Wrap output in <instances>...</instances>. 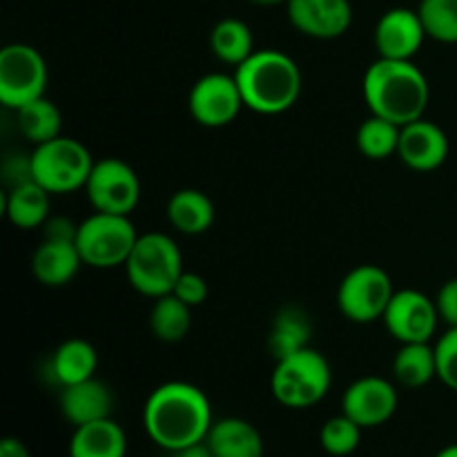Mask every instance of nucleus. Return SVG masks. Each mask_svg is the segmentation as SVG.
<instances>
[{
  "instance_id": "nucleus-10",
  "label": "nucleus",
  "mask_w": 457,
  "mask_h": 457,
  "mask_svg": "<svg viewBox=\"0 0 457 457\" xmlns=\"http://www.w3.org/2000/svg\"><path fill=\"white\" fill-rule=\"evenodd\" d=\"M85 192L96 212L129 214L141 199V181L125 161L103 159L94 163Z\"/></svg>"
},
{
  "instance_id": "nucleus-3",
  "label": "nucleus",
  "mask_w": 457,
  "mask_h": 457,
  "mask_svg": "<svg viewBox=\"0 0 457 457\" xmlns=\"http://www.w3.org/2000/svg\"><path fill=\"white\" fill-rule=\"evenodd\" d=\"M235 79L245 107L259 114H281L302 94V71L297 62L277 49H257L248 61L235 67Z\"/></svg>"
},
{
  "instance_id": "nucleus-36",
  "label": "nucleus",
  "mask_w": 457,
  "mask_h": 457,
  "mask_svg": "<svg viewBox=\"0 0 457 457\" xmlns=\"http://www.w3.org/2000/svg\"><path fill=\"white\" fill-rule=\"evenodd\" d=\"M0 457H31L27 446L16 437H4L0 442Z\"/></svg>"
},
{
  "instance_id": "nucleus-16",
  "label": "nucleus",
  "mask_w": 457,
  "mask_h": 457,
  "mask_svg": "<svg viewBox=\"0 0 457 457\" xmlns=\"http://www.w3.org/2000/svg\"><path fill=\"white\" fill-rule=\"evenodd\" d=\"M397 154L411 170L431 172L440 168L449 156V137L433 120H413L402 128Z\"/></svg>"
},
{
  "instance_id": "nucleus-20",
  "label": "nucleus",
  "mask_w": 457,
  "mask_h": 457,
  "mask_svg": "<svg viewBox=\"0 0 457 457\" xmlns=\"http://www.w3.org/2000/svg\"><path fill=\"white\" fill-rule=\"evenodd\" d=\"M128 437L112 418L76 427L70 440V457H125Z\"/></svg>"
},
{
  "instance_id": "nucleus-32",
  "label": "nucleus",
  "mask_w": 457,
  "mask_h": 457,
  "mask_svg": "<svg viewBox=\"0 0 457 457\" xmlns=\"http://www.w3.org/2000/svg\"><path fill=\"white\" fill-rule=\"evenodd\" d=\"M437 378L457 393V326H451L436 344Z\"/></svg>"
},
{
  "instance_id": "nucleus-9",
  "label": "nucleus",
  "mask_w": 457,
  "mask_h": 457,
  "mask_svg": "<svg viewBox=\"0 0 457 457\" xmlns=\"http://www.w3.org/2000/svg\"><path fill=\"white\" fill-rule=\"evenodd\" d=\"M395 295L393 281L386 270L379 266L366 263L357 266L344 277L337 290V306L355 324H370L382 320L388 302Z\"/></svg>"
},
{
  "instance_id": "nucleus-23",
  "label": "nucleus",
  "mask_w": 457,
  "mask_h": 457,
  "mask_svg": "<svg viewBox=\"0 0 457 457\" xmlns=\"http://www.w3.org/2000/svg\"><path fill=\"white\" fill-rule=\"evenodd\" d=\"M168 219L183 235H201L214 221V204L205 192L186 187L174 192L168 204Z\"/></svg>"
},
{
  "instance_id": "nucleus-15",
  "label": "nucleus",
  "mask_w": 457,
  "mask_h": 457,
  "mask_svg": "<svg viewBox=\"0 0 457 457\" xmlns=\"http://www.w3.org/2000/svg\"><path fill=\"white\" fill-rule=\"evenodd\" d=\"M286 9L295 29L311 38H337L353 22L348 0H288Z\"/></svg>"
},
{
  "instance_id": "nucleus-22",
  "label": "nucleus",
  "mask_w": 457,
  "mask_h": 457,
  "mask_svg": "<svg viewBox=\"0 0 457 457\" xmlns=\"http://www.w3.org/2000/svg\"><path fill=\"white\" fill-rule=\"evenodd\" d=\"M49 192L36 181L21 183L9 190L4 199L7 219L21 230H34L49 219Z\"/></svg>"
},
{
  "instance_id": "nucleus-21",
  "label": "nucleus",
  "mask_w": 457,
  "mask_h": 457,
  "mask_svg": "<svg viewBox=\"0 0 457 457\" xmlns=\"http://www.w3.org/2000/svg\"><path fill=\"white\" fill-rule=\"evenodd\" d=\"M311 335L312 326L306 311L297 306H286L277 312L275 321H272L268 348L275 355V360H281V357H288L311 346Z\"/></svg>"
},
{
  "instance_id": "nucleus-7",
  "label": "nucleus",
  "mask_w": 457,
  "mask_h": 457,
  "mask_svg": "<svg viewBox=\"0 0 457 457\" xmlns=\"http://www.w3.org/2000/svg\"><path fill=\"white\" fill-rule=\"evenodd\" d=\"M137 239L138 235L128 214L94 212L92 217L79 223L76 248L83 263L105 270V268L125 266Z\"/></svg>"
},
{
  "instance_id": "nucleus-29",
  "label": "nucleus",
  "mask_w": 457,
  "mask_h": 457,
  "mask_svg": "<svg viewBox=\"0 0 457 457\" xmlns=\"http://www.w3.org/2000/svg\"><path fill=\"white\" fill-rule=\"evenodd\" d=\"M400 132V125L391 123V120L382 119V116L370 114L357 129V147H360L361 154L373 161L388 159V156L397 152Z\"/></svg>"
},
{
  "instance_id": "nucleus-18",
  "label": "nucleus",
  "mask_w": 457,
  "mask_h": 457,
  "mask_svg": "<svg viewBox=\"0 0 457 457\" xmlns=\"http://www.w3.org/2000/svg\"><path fill=\"white\" fill-rule=\"evenodd\" d=\"M80 266H83V259L76 248V241L43 239L31 257L34 277L43 286H52V288L70 284Z\"/></svg>"
},
{
  "instance_id": "nucleus-34",
  "label": "nucleus",
  "mask_w": 457,
  "mask_h": 457,
  "mask_svg": "<svg viewBox=\"0 0 457 457\" xmlns=\"http://www.w3.org/2000/svg\"><path fill=\"white\" fill-rule=\"evenodd\" d=\"M436 306L440 320H445L449 326H457V277L442 286L436 297Z\"/></svg>"
},
{
  "instance_id": "nucleus-30",
  "label": "nucleus",
  "mask_w": 457,
  "mask_h": 457,
  "mask_svg": "<svg viewBox=\"0 0 457 457\" xmlns=\"http://www.w3.org/2000/svg\"><path fill=\"white\" fill-rule=\"evenodd\" d=\"M418 13L427 36L440 43H457V0H422Z\"/></svg>"
},
{
  "instance_id": "nucleus-38",
  "label": "nucleus",
  "mask_w": 457,
  "mask_h": 457,
  "mask_svg": "<svg viewBox=\"0 0 457 457\" xmlns=\"http://www.w3.org/2000/svg\"><path fill=\"white\" fill-rule=\"evenodd\" d=\"M436 457H457V445H449L440 451Z\"/></svg>"
},
{
  "instance_id": "nucleus-6",
  "label": "nucleus",
  "mask_w": 457,
  "mask_h": 457,
  "mask_svg": "<svg viewBox=\"0 0 457 457\" xmlns=\"http://www.w3.org/2000/svg\"><path fill=\"white\" fill-rule=\"evenodd\" d=\"M31 177L49 195H67L85 187L96 161L80 141L70 137H56L36 145L29 154Z\"/></svg>"
},
{
  "instance_id": "nucleus-17",
  "label": "nucleus",
  "mask_w": 457,
  "mask_h": 457,
  "mask_svg": "<svg viewBox=\"0 0 457 457\" xmlns=\"http://www.w3.org/2000/svg\"><path fill=\"white\" fill-rule=\"evenodd\" d=\"M112 409H114V395L101 379L89 378L85 382L62 386L61 413L67 422L74 424V428L107 420Z\"/></svg>"
},
{
  "instance_id": "nucleus-39",
  "label": "nucleus",
  "mask_w": 457,
  "mask_h": 457,
  "mask_svg": "<svg viewBox=\"0 0 457 457\" xmlns=\"http://www.w3.org/2000/svg\"><path fill=\"white\" fill-rule=\"evenodd\" d=\"M250 3H254V4H262V7H275V4L288 3V0H250Z\"/></svg>"
},
{
  "instance_id": "nucleus-1",
  "label": "nucleus",
  "mask_w": 457,
  "mask_h": 457,
  "mask_svg": "<svg viewBox=\"0 0 457 457\" xmlns=\"http://www.w3.org/2000/svg\"><path fill=\"white\" fill-rule=\"evenodd\" d=\"M212 424L210 400L195 384H161L143 406V427L147 436L170 453L205 440Z\"/></svg>"
},
{
  "instance_id": "nucleus-35",
  "label": "nucleus",
  "mask_w": 457,
  "mask_h": 457,
  "mask_svg": "<svg viewBox=\"0 0 457 457\" xmlns=\"http://www.w3.org/2000/svg\"><path fill=\"white\" fill-rule=\"evenodd\" d=\"M43 228L45 239L52 241H76V232H79V226L67 217H49Z\"/></svg>"
},
{
  "instance_id": "nucleus-11",
  "label": "nucleus",
  "mask_w": 457,
  "mask_h": 457,
  "mask_svg": "<svg viewBox=\"0 0 457 457\" xmlns=\"http://www.w3.org/2000/svg\"><path fill=\"white\" fill-rule=\"evenodd\" d=\"M244 96L235 76L208 74L196 80L187 96L192 119L204 128H223L239 116Z\"/></svg>"
},
{
  "instance_id": "nucleus-26",
  "label": "nucleus",
  "mask_w": 457,
  "mask_h": 457,
  "mask_svg": "<svg viewBox=\"0 0 457 457\" xmlns=\"http://www.w3.org/2000/svg\"><path fill=\"white\" fill-rule=\"evenodd\" d=\"M210 47L219 61L228 65L239 67L241 62L248 61L257 49H254L253 29L239 18H223L214 25L210 34Z\"/></svg>"
},
{
  "instance_id": "nucleus-25",
  "label": "nucleus",
  "mask_w": 457,
  "mask_h": 457,
  "mask_svg": "<svg viewBox=\"0 0 457 457\" xmlns=\"http://www.w3.org/2000/svg\"><path fill=\"white\" fill-rule=\"evenodd\" d=\"M393 375L397 384L406 388H422L437 378V361H436V346L428 342L402 344L393 360Z\"/></svg>"
},
{
  "instance_id": "nucleus-37",
  "label": "nucleus",
  "mask_w": 457,
  "mask_h": 457,
  "mask_svg": "<svg viewBox=\"0 0 457 457\" xmlns=\"http://www.w3.org/2000/svg\"><path fill=\"white\" fill-rule=\"evenodd\" d=\"M172 457H214V453H212V449H210L208 442L201 440V442H195V445L183 446V449L174 451Z\"/></svg>"
},
{
  "instance_id": "nucleus-31",
  "label": "nucleus",
  "mask_w": 457,
  "mask_h": 457,
  "mask_svg": "<svg viewBox=\"0 0 457 457\" xmlns=\"http://www.w3.org/2000/svg\"><path fill=\"white\" fill-rule=\"evenodd\" d=\"M320 442L328 455L346 457L355 453L357 446H360L361 427L357 422H353L348 415L342 413L337 415V418H330L328 422L321 427Z\"/></svg>"
},
{
  "instance_id": "nucleus-19",
  "label": "nucleus",
  "mask_w": 457,
  "mask_h": 457,
  "mask_svg": "<svg viewBox=\"0 0 457 457\" xmlns=\"http://www.w3.org/2000/svg\"><path fill=\"white\" fill-rule=\"evenodd\" d=\"M205 442L214 457H263L262 433L241 418L217 420Z\"/></svg>"
},
{
  "instance_id": "nucleus-5",
  "label": "nucleus",
  "mask_w": 457,
  "mask_h": 457,
  "mask_svg": "<svg viewBox=\"0 0 457 457\" xmlns=\"http://www.w3.org/2000/svg\"><path fill=\"white\" fill-rule=\"evenodd\" d=\"M134 290L152 299L170 295L183 275V257L177 241L163 232H145L137 239L132 254L125 262Z\"/></svg>"
},
{
  "instance_id": "nucleus-13",
  "label": "nucleus",
  "mask_w": 457,
  "mask_h": 457,
  "mask_svg": "<svg viewBox=\"0 0 457 457\" xmlns=\"http://www.w3.org/2000/svg\"><path fill=\"white\" fill-rule=\"evenodd\" d=\"M397 411V388L384 378H361L346 388L342 397V413L361 428H373L388 422Z\"/></svg>"
},
{
  "instance_id": "nucleus-14",
  "label": "nucleus",
  "mask_w": 457,
  "mask_h": 457,
  "mask_svg": "<svg viewBox=\"0 0 457 457\" xmlns=\"http://www.w3.org/2000/svg\"><path fill=\"white\" fill-rule=\"evenodd\" d=\"M427 38L420 13L413 9L395 7L384 13L375 27V47L379 58L411 61Z\"/></svg>"
},
{
  "instance_id": "nucleus-27",
  "label": "nucleus",
  "mask_w": 457,
  "mask_h": 457,
  "mask_svg": "<svg viewBox=\"0 0 457 457\" xmlns=\"http://www.w3.org/2000/svg\"><path fill=\"white\" fill-rule=\"evenodd\" d=\"M192 308L183 303L177 295H163L154 302L150 312V328L156 339L165 344L181 342L192 326Z\"/></svg>"
},
{
  "instance_id": "nucleus-24",
  "label": "nucleus",
  "mask_w": 457,
  "mask_h": 457,
  "mask_svg": "<svg viewBox=\"0 0 457 457\" xmlns=\"http://www.w3.org/2000/svg\"><path fill=\"white\" fill-rule=\"evenodd\" d=\"M96 366V348L85 339H67L52 357V375L61 386H71V384L94 378Z\"/></svg>"
},
{
  "instance_id": "nucleus-33",
  "label": "nucleus",
  "mask_w": 457,
  "mask_h": 457,
  "mask_svg": "<svg viewBox=\"0 0 457 457\" xmlns=\"http://www.w3.org/2000/svg\"><path fill=\"white\" fill-rule=\"evenodd\" d=\"M172 295H177L183 303H187L190 308L201 306V303L208 299V284L201 275L196 272L183 270V275L179 277L177 286H174Z\"/></svg>"
},
{
  "instance_id": "nucleus-4",
  "label": "nucleus",
  "mask_w": 457,
  "mask_h": 457,
  "mask_svg": "<svg viewBox=\"0 0 457 457\" xmlns=\"http://www.w3.org/2000/svg\"><path fill=\"white\" fill-rule=\"evenodd\" d=\"M333 373L328 360L315 348H303L277 360L270 378L272 395L286 409H311L330 391Z\"/></svg>"
},
{
  "instance_id": "nucleus-28",
  "label": "nucleus",
  "mask_w": 457,
  "mask_h": 457,
  "mask_svg": "<svg viewBox=\"0 0 457 457\" xmlns=\"http://www.w3.org/2000/svg\"><path fill=\"white\" fill-rule=\"evenodd\" d=\"M16 119L21 134L34 145L61 137V112L49 98L40 96L27 105L18 107Z\"/></svg>"
},
{
  "instance_id": "nucleus-12",
  "label": "nucleus",
  "mask_w": 457,
  "mask_h": 457,
  "mask_svg": "<svg viewBox=\"0 0 457 457\" xmlns=\"http://www.w3.org/2000/svg\"><path fill=\"white\" fill-rule=\"evenodd\" d=\"M382 320L397 342H431L440 321V312L436 302L420 290H395Z\"/></svg>"
},
{
  "instance_id": "nucleus-2",
  "label": "nucleus",
  "mask_w": 457,
  "mask_h": 457,
  "mask_svg": "<svg viewBox=\"0 0 457 457\" xmlns=\"http://www.w3.org/2000/svg\"><path fill=\"white\" fill-rule=\"evenodd\" d=\"M431 87L424 71L413 61L379 58L366 70L364 101L370 114L404 125L424 119Z\"/></svg>"
},
{
  "instance_id": "nucleus-8",
  "label": "nucleus",
  "mask_w": 457,
  "mask_h": 457,
  "mask_svg": "<svg viewBox=\"0 0 457 457\" xmlns=\"http://www.w3.org/2000/svg\"><path fill=\"white\" fill-rule=\"evenodd\" d=\"M47 65L43 54L25 43H13L0 52V103L16 112L18 107L45 96Z\"/></svg>"
}]
</instances>
